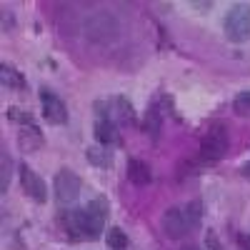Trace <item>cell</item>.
I'll return each instance as SVG.
<instances>
[{"mask_svg":"<svg viewBox=\"0 0 250 250\" xmlns=\"http://www.w3.org/2000/svg\"><path fill=\"white\" fill-rule=\"evenodd\" d=\"M228 148H230V135H228V128H225V123L215 120L210 123L205 128V133L200 135V160L208 165V168H213V165H218Z\"/></svg>","mask_w":250,"mask_h":250,"instance_id":"6da1fadb","label":"cell"},{"mask_svg":"<svg viewBox=\"0 0 250 250\" xmlns=\"http://www.w3.org/2000/svg\"><path fill=\"white\" fill-rule=\"evenodd\" d=\"M110 215V203L105 195H95L85 208H80V230L83 240H100Z\"/></svg>","mask_w":250,"mask_h":250,"instance_id":"7a4b0ae2","label":"cell"},{"mask_svg":"<svg viewBox=\"0 0 250 250\" xmlns=\"http://www.w3.org/2000/svg\"><path fill=\"white\" fill-rule=\"evenodd\" d=\"M223 30L230 43H235V45L248 43L250 40V5L248 3L230 5V10H228V15L223 20Z\"/></svg>","mask_w":250,"mask_h":250,"instance_id":"3957f363","label":"cell"},{"mask_svg":"<svg viewBox=\"0 0 250 250\" xmlns=\"http://www.w3.org/2000/svg\"><path fill=\"white\" fill-rule=\"evenodd\" d=\"M118 20L110 15V13H93L88 20H85V35L93 40V43H100V45H108L118 38Z\"/></svg>","mask_w":250,"mask_h":250,"instance_id":"277c9868","label":"cell"},{"mask_svg":"<svg viewBox=\"0 0 250 250\" xmlns=\"http://www.w3.org/2000/svg\"><path fill=\"white\" fill-rule=\"evenodd\" d=\"M80 188H83V180L70 168H60L55 173V178H53V193H55V200L62 208H68V205H73L78 200Z\"/></svg>","mask_w":250,"mask_h":250,"instance_id":"5b68a950","label":"cell"},{"mask_svg":"<svg viewBox=\"0 0 250 250\" xmlns=\"http://www.w3.org/2000/svg\"><path fill=\"white\" fill-rule=\"evenodd\" d=\"M160 225H163V233L168 235L170 240H183V238H188L190 233H195L190 220H188V215H185V210H183V208H175V205L163 213Z\"/></svg>","mask_w":250,"mask_h":250,"instance_id":"8992f818","label":"cell"},{"mask_svg":"<svg viewBox=\"0 0 250 250\" xmlns=\"http://www.w3.org/2000/svg\"><path fill=\"white\" fill-rule=\"evenodd\" d=\"M18 173H20V185H23V190H25L28 198H33V200L40 203V205L48 203V185H45V180L40 178L35 170H30V165L20 163Z\"/></svg>","mask_w":250,"mask_h":250,"instance_id":"52a82bcc","label":"cell"},{"mask_svg":"<svg viewBox=\"0 0 250 250\" xmlns=\"http://www.w3.org/2000/svg\"><path fill=\"white\" fill-rule=\"evenodd\" d=\"M40 105H43V118L50 125H65L68 123V105L53 90L40 88Z\"/></svg>","mask_w":250,"mask_h":250,"instance_id":"ba28073f","label":"cell"},{"mask_svg":"<svg viewBox=\"0 0 250 250\" xmlns=\"http://www.w3.org/2000/svg\"><path fill=\"white\" fill-rule=\"evenodd\" d=\"M58 225L65 233V238H70L73 243L83 240V230H80V208H60L58 210Z\"/></svg>","mask_w":250,"mask_h":250,"instance_id":"9c48e42d","label":"cell"},{"mask_svg":"<svg viewBox=\"0 0 250 250\" xmlns=\"http://www.w3.org/2000/svg\"><path fill=\"white\" fill-rule=\"evenodd\" d=\"M95 140H98L100 145H108V148H120L123 138H120V130H118L115 118L95 120Z\"/></svg>","mask_w":250,"mask_h":250,"instance_id":"30bf717a","label":"cell"},{"mask_svg":"<svg viewBox=\"0 0 250 250\" xmlns=\"http://www.w3.org/2000/svg\"><path fill=\"white\" fill-rule=\"evenodd\" d=\"M43 145H45V138L38 125H23L18 130V148L23 153H38L43 150Z\"/></svg>","mask_w":250,"mask_h":250,"instance_id":"8fae6325","label":"cell"},{"mask_svg":"<svg viewBox=\"0 0 250 250\" xmlns=\"http://www.w3.org/2000/svg\"><path fill=\"white\" fill-rule=\"evenodd\" d=\"M163 110H160V105H158V100H153L150 105H148V110H145V115H143V123H140V130L148 135L153 143L160 138V128H163Z\"/></svg>","mask_w":250,"mask_h":250,"instance_id":"7c38bea8","label":"cell"},{"mask_svg":"<svg viewBox=\"0 0 250 250\" xmlns=\"http://www.w3.org/2000/svg\"><path fill=\"white\" fill-rule=\"evenodd\" d=\"M125 175H128V180L133 185H140V188L153 183V170L143 158H128V163H125Z\"/></svg>","mask_w":250,"mask_h":250,"instance_id":"4fadbf2b","label":"cell"},{"mask_svg":"<svg viewBox=\"0 0 250 250\" xmlns=\"http://www.w3.org/2000/svg\"><path fill=\"white\" fill-rule=\"evenodd\" d=\"M110 103H113V118H115L118 125H135L138 123V115H135V108H133L130 98L115 95Z\"/></svg>","mask_w":250,"mask_h":250,"instance_id":"5bb4252c","label":"cell"},{"mask_svg":"<svg viewBox=\"0 0 250 250\" xmlns=\"http://www.w3.org/2000/svg\"><path fill=\"white\" fill-rule=\"evenodd\" d=\"M85 160L90 165H95V168H100V170H108V168H113L115 155H113V148L95 143V145H90V148L85 150Z\"/></svg>","mask_w":250,"mask_h":250,"instance_id":"9a60e30c","label":"cell"},{"mask_svg":"<svg viewBox=\"0 0 250 250\" xmlns=\"http://www.w3.org/2000/svg\"><path fill=\"white\" fill-rule=\"evenodd\" d=\"M0 83H3L5 90H18V93H23V90L28 88V83H25L23 75H20V70L10 68L8 62H3V65H0Z\"/></svg>","mask_w":250,"mask_h":250,"instance_id":"2e32d148","label":"cell"},{"mask_svg":"<svg viewBox=\"0 0 250 250\" xmlns=\"http://www.w3.org/2000/svg\"><path fill=\"white\" fill-rule=\"evenodd\" d=\"M105 243H108L110 250H128V245H130L125 230H123V228H118V225H113L110 230L105 233Z\"/></svg>","mask_w":250,"mask_h":250,"instance_id":"e0dca14e","label":"cell"},{"mask_svg":"<svg viewBox=\"0 0 250 250\" xmlns=\"http://www.w3.org/2000/svg\"><path fill=\"white\" fill-rule=\"evenodd\" d=\"M5 118H8L10 123H18L20 128H23V125H35V115H33L30 110L15 108V105H10V108L5 110Z\"/></svg>","mask_w":250,"mask_h":250,"instance_id":"ac0fdd59","label":"cell"},{"mask_svg":"<svg viewBox=\"0 0 250 250\" xmlns=\"http://www.w3.org/2000/svg\"><path fill=\"white\" fill-rule=\"evenodd\" d=\"M183 210H185V215H188V220H190V225H193V230H198V228H200V223H203V200H190V203H188L185 208H183Z\"/></svg>","mask_w":250,"mask_h":250,"instance_id":"d6986e66","label":"cell"},{"mask_svg":"<svg viewBox=\"0 0 250 250\" xmlns=\"http://www.w3.org/2000/svg\"><path fill=\"white\" fill-rule=\"evenodd\" d=\"M0 165H3V173H0V193H8V185H10V175H13V160L10 155L3 150V155H0Z\"/></svg>","mask_w":250,"mask_h":250,"instance_id":"ffe728a7","label":"cell"},{"mask_svg":"<svg viewBox=\"0 0 250 250\" xmlns=\"http://www.w3.org/2000/svg\"><path fill=\"white\" fill-rule=\"evenodd\" d=\"M233 110H235L238 115H243V118L250 115V90H243V93L235 95V100H233Z\"/></svg>","mask_w":250,"mask_h":250,"instance_id":"44dd1931","label":"cell"},{"mask_svg":"<svg viewBox=\"0 0 250 250\" xmlns=\"http://www.w3.org/2000/svg\"><path fill=\"white\" fill-rule=\"evenodd\" d=\"M205 245H208V250H225V248H223V243H220V238H218L213 230L205 235Z\"/></svg>","mask_w":250,"mask_h":250,"instance_id":"7402d4cb","label":"cell"},{"mask_svg":"<svg viewBox=\"0 0 250 250\" xmlns=\"http://www.w3.org/2000/svg\"><path fill=\"white\" fill-rule=\"evenodd\" d=\"M10 28H13V15L3 13V30H5V33H10Z\"/></svg>","mask_w":250,"mask_h":250,"instance_id":"603a6c76","label":"cell"},{"mask_svg":"<svg viewBox=\"0 0 250 250\" xmlns=\"http://www.w3.org/2000/svg\"><path fill=\"white\" fill-rule=\"evenodd\" d=\"M240 173H243L245 178H250V163H245V165H243V170H240Z\"/></svg>","mask_w":250,"mask_h":250,"instance_id":"cb8c5ba5","label":"cell"},{"mask_svg":"<svg viewBox=\"0 0 250 250\" xmlns=\"http://www.w3.org/2000/svg\"><path fill=\"white\" fill-rule=\"evenodd\" d=\"M183 250H203V248H198V245H185Z\"/></svg>","mask_w":250,"mask_h":250,"instance_id":"d4e9b609","label":"cell"},{"mask_svg":"<svg viewBox=\"0 0 250 250\" xmlns=\"http://www.w3.org/2000/svg\"><path fill=\"white\" fill-rule=\"evenodd\" d=\"M248 240H250V238H248Z\"/></svg>","mask_w":250,"mask_h":250,"instance_id":"484cf974","label":"cell"}]
</instances>
